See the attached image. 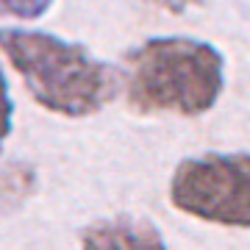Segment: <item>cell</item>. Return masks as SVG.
I'll use <instances>...</instances> for the list:
<instances>
[{"label": "cell", "mask_w": 250, "mask_h": 250, "mask_svg": "<svg viewBox=\"0 0 250 250\" xmlns=\"http://www.w3.org/2000/svg\"><path fill=\"white\" fill-rule=\"evenodd\" d=\"M147 3L161 11H170V14H184L192 6H200V0H147Z\"/></svg>", "instance_id": "ba28073f"}, {"label": "cell", "mask_w": 250, "mask_h": 250, "mask_svg": "<svg viewBox=\"0 0 250 250\" xmlns=\"http://www.w3.org/2000/svg\"><path fill=\"white\" fill-rule=\"evenodd\" d=\"M53 6V0H0V14L17 20H36Z\"/></svg>", "instance_id": "8992f818"}, {"label": "cell", "mask_w": 250, "mask_h": 250, "mask_svg": "<svg viewBox=\"0 0 250 250\" xmlns=\"http://www.w3.org/2000/svg\"><path fill=\"white\" fill-rule=\"evenodd\" d=\"M34 189V170H28L22 164L11 170L0 172V208H9L11 203H20L28 192Z\"/></svg>", "instance_id": "5b68a950"}, {"label": "cell", "mask_w": 250, "mask_h": 250, "mask_svg": "<svg viewBox=\"0 0 250 250\" xmlns=\"http://www.w3.org/2000/svg\"><path fill=\"white\" fill-rule=\"evenodd\" d=\"M0 50L39 106L62 117H86L125 89V70L100 62L83 45L45 31L0 28Z\"/></svg>", "instance_id": "6da1fadb"}, {"label": "cell", "mask_w": 250, "mask_h": 250, "mask_svg": "<svg viewBox=\"0 0 250 250\" xmlns=\"http://www.w3.org/2000/svg\"><path fill=\"white\" fill-rule=\"evenodd\" d=\"M81 250H170L161 231L145 217L120 214L81 231Z\"/></svg>", "instance_id": "277c9868"}, {"label": "cell", "mask_w": 250, "mask_h": 250, "mask_svg": "<svg viewBox=\"0 0 250 250\" xmlns=\"http://www.w3.org/2000/svg\"><path fill=\"white\" fill-rule=\"evenodd\" d=\"M223 86V53L200 39L159 36L125 56V95L139 114H206Z\"/></svg>", "instance_id": "7a4b0ae2"}, {"label": "cell", "mask_w": 250, "mask_h": 250, "mask_svg": "<svg viewBox=\"0 0 250 250\" xmlns=\"http://www.w3.org/2000/svg\"><path fill=\"white\" fill-rule=\"evenodd\" d=\"M172 206L223 228H250V153H200L170 181Z\"/></svg>", "instance_id": "3957f363"}, {"label": "cell", "mask_w": 250, "mask_h": 250, "mask_svg": "<svg viewBox=\"0 0 250 250\" xmlns=\"http://www.w3.org/2000/svg\"><path fill=\"white\" fill-rule=\"evenodd\" d=\"M11 125H14V103H11L6 75L0 70V153H3V145L11 134Z\"/></svg>", "instance_id": "52a82bcc"}]
</instances>
